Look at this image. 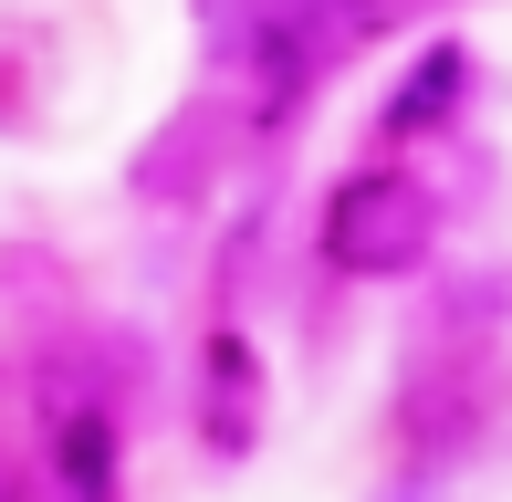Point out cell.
Instances as JSON below:
<instances>
[{"label": "cell", "instance_id": "1", "mask_svg": "<svg viewBox=\"0 0 512 502\" xmlns=\"http://www.w3.org/2000/svg\"><path fill=\"white\" fill-rule=\"evenodd\" d=\"M429 241H439V199L408 168H356L324 199V262L345 283H398V272L429 262Z\"/></svg>", "mask_w": 512, "mask_h": 502}, {"label": "cell", "instance_id": "2", "mask_svg": "<svg viewBox=\"0 0 512 502\" xmlns=\"http://www.w3.org/2000/svg\"><path fill=\"white\" fill-rule=\"evenodd\" d=\"M63 492L74 502H115V429H105V408H63Z\"/></svg>", "mask_w": 512, "mask_h": 502}, {"label": "cell", "instance_id": "3", "mask_svg": "<svg viewBox=\"0 0 512 502\" xmlns=\"http://www.w3.org/2000/svg\"><path fill=\"white\" fill-rule=\"evenodd\" d=\"M460 95V53H429V74H418V95H398V126H418V116H439V105Z\"/></svg>", "mask_w": 512, "mask_h": 502}, {"label": "cell", "instance_id": "4", "mask_svg": "<svg viewBox=\"0 0 512 502\" xmlns=\"http://www.w3.org/2000/svg\"><path fill=\"white\" fill-rule=\"evenodd\" d=\"M335 11H356V0H335Z\"/></svg>", "mask_w": 512, "mask_h": 502}]
</instances>
